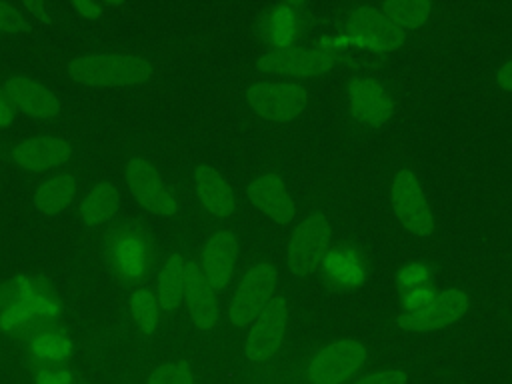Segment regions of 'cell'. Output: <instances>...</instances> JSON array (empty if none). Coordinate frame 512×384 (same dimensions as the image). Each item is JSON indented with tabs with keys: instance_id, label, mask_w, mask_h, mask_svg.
Here are the masks:
<instances>
[{
	"instance_id": "obj_1",
	"label": "cell",
	"mask_w": 512,
	"mask_h": 384,
	"mask_svg": "<svg viewBox=\"0 0 512 384\" xmlns=\"http://www.w3.org/2000/svg\"><path fill=\"white\" fill-rule=\"evenodd\" d=\"M68 72L74 80L92 86H134L150 78L152 64L134 52L98 50L74 56Z\"/></svg>"
},
{
	"instance_id": "obj_2",
	"label": "cell",
	"mask_w": 512,
	"mask_h": 384,
	"mask_svg": "<svg viewBox=\"0 0 512 384\" xmlns=\"http://www.w3.org/2000/svg\"><path fill=\"white\" fill-rule=\"evenodd\" d=\"M338 58L334 42H316L312 46H286L266 52L258 60V68L268 74L312 78L328 72Z\"/></svg>"
},
{
	"instance_id": "obj_3",
	"label": "cell",
	"mask_w": 512,
	"mask_h": 384,
	"mask_svg": "<svg viewBox=\"0 0 512 384\" xmlns=\"http://www.w3.org/2000/svg\"><path fill=\"white\" fill-rule=\"evenodd\" d=\"M368 360V350L358 340H336L316 350L306 362L304 376L310 384H342Z\"/></svg>"
},
{
	"instance_id": "obj_4",
	"label": "cell",
	"mask_w": 512,
	"mask_h": 384,
	"mask_svg": "<svg viewBox=\"0 0 512 384\" xmlns=\"http://www.w3.org/2000/svg\"><path fill=\"white\" fill-rule=\"evenodd\" d=\"M330 244V222L324 214L314 212L302 218L290 234L286 246V264L294 276L314 272L326 258Z\"/></svg>"
},
{
	"instance_id": "obj_5",
	"label": "cell",
	"mask_w": 512,
	"mask_h": 384,
	"mask_svg": "<svg viewBox=\"0 0 512 384\" xmlns=\"http://www.w3.org/2000/svg\"><path fill=\"white\" fill-rule=\"evenodd\" d=\"M276 268L270 262L252 264L236 284L228 302V320L236 326L250 324L270 302L276 288Z\"/></svg>"
},
{
	"instance_id": "obj_6",
	"label": "cell",
	"mask_w": 512,
	"mask_h": 384,
	"mask_svg": "<svg viewBox=\"0 0 512 384\" xmlns=\"http://www.w3.org/2000/svg\"><path fill=\"white\" fill-rule=\"evenodd\" d=\"M288 328V302L284 296H272L260 314L250 322L244 354L252 364L270 360L282 346Z\"/></svg>"
},
{
	"instance_id": "obj_7",
	"label": "cell",
	"mask_w": 512,
	"mask_h": 384,
	"mask_svg": "<svg viewBox=\"0 0 512 384\" xmlns=\"http://www.w3.org/2000/svg\"><path fill=\"white\" fill-rule=\"evenodd\" d=\"M390 202L398 220L416 236H428L434 228V214L424 188L414 172L398 170L390 182Z\"/></svg>"
},
{
	"instance_id": "obj_8",
	"label": "cell",
	"mask_w": 512,
	"mask_h": 384,
	"mask_svg": "<svg viewBox=\"0 0 512 384\" xmlns=\"http://www.w3.org/2000/svg\"><path fill=\"white\" fill-rule=\"evenodd\" d=\"M126 180L134 196L152 212L172 216L180 210L176 192L164 180L160 170L144 156H132L126 162Z\"/></svg>"
},
{
	"instance_id": "obj_9",
	"label": "cell",
	"mask_w": 512,
	"mask_h": 384,
	"mask_svg": "<svg viewBox=\"0 0 512 384\" xmlns=\"http://www.w3.org/2000/svg\"><path fill=\"white\" fill-rule=\"evenodd\" d=\"M250 108L268 120H292L308 104V92L296 82H258L246 90Z\"/></svg>"
},
{
	"instance_id": "obj_10",
	"label": "cell",
	"mask_w": 512,
	"mask_h": 384,
	"mask_svg": "<svg viewBox=\"0 0 512 384\" xmlns=\"http://www.w3.org/2000/svg\"><path fill=\"white\" fill-rule=\"evenodd\" d=\"M470 306V298L460 288H448L434 294L424 306L416 310H406L400 314L398 324L408 332H428L444 328L460 320Z\"/></svg>"
},
{
	"instance_id": "obj_11",
	"label": "cell",
	"mask_w": 512,
	"mask_h": 384,
	"mask_svg": "<svg viewBox=\"0 0 512 384\" xmlns=\"http://www.w3.org/2000/svg\"><path fill=\"white\" fill-rule=\"evenodd\" d=\"M348 106L352 116L366 126H382L394 114L390 92L374 76H354L348 82Z\"/></svg>"
},
{
	"instance_id": "obj_12",
	"label": "cell",
	"mask_w": 512,
	"mask_h": 384,
	"mask_svg": "<svg viewBox=\"0 0 512 384\" xmlns=\"http://www.w3.org/2000/svg\"><path fill=\"white\" fill-rule=\"evenodd\" d=\"M2 92L14 108L32 118H52L60 110V100L54 90L26 74L8 76L2 82Z\"/></svg>"
},
{
	"instance_id": "obj_13",
	"label": "cell",
	"mask_w": 512,
	"mask_h": 384,
	"mask_svg": "<svg viewBox=\"0 0 512 384\" xmlns=\"http://www.w3.org/2000/svg\"><path fill=\"white\" fill-rule=\"evenodd\" d=\"M346 30L378 50H396L406 38V32L396 26L378 6L354 8L346 18Z\"/></svg>"
},
{
	"instance_id": "obj_14",
	"label": "cell",
	"mask_w": 512,
	"mask_h": 384,
	"mask_svg": "<svg viewBox=\"0 0 512 384\" xmlns=\"http://www.w3.org/2000/svg\"><path fill=\"white\" fill-rule=\"evenodd\" d=\"M72 154V144L56 134H38L18 140L10 156L26 170H48L64 164Z\"/></svg>"
},
{
	"instance_id": "obj_15",
	"label": "cell",
	"mask_w": 512,
	"mask_h": 384,
	"mask_svg": "<svg viewBox=\"0 0 512 384\" xmlns=\"http://www.w3.org/2000/svg\"><path fill=\"white\" fill-rule=\"evenodd\" d=\"M238 258V238L232 230H216L212 232L200 254V270L214 290L224 288L236 268Z\"/></svg>"
},
{
	"instance_id": "obj_16",
	"label": "cell",
	"mask_w": 512,
	"mask_h": 384,
	"mask_svg": "<svg viewBox=\"0 0 512 384\" xmlns=\"http://www.w3.org/2000/svg\"><path fill=\"white\" fill-rule=\"evenodd\" d=\"M248 196L254 206L274 222L286 224L294 218V198L286 182L274 172H262L248 184Z\"/></svg>"
},
{
	"instance_id": "obj_17",
	"label": "cell",
	"mask_w": 512,
	"mask_h": 384,
	"mask_svg": "<svg viewBox=\"0 0 512 384\" xmlns=\"http://www.w3.org/2000/svg\"><path fill=\"white\" fill-rule=\"evenodd\" d=\"M184 298L188 304L190 318L198 330H212L220 320V306L216 298V290L202 274L200 266L190 262L188 266V278L184 288Z\"/></svg>"
},
{
	"instance_id": "obj_18",
	"label": "cell",
	"mask_w": 512,
	"mask_h": 384,
	"mask_svg": "<svg viewBox=\"0 0 512 384\" xmlns=\"http://www.w3.org/2000/svg\"><path fill=\"white\" fill-rule=\"evenodd\" d=\"M8 302L24 304L34 314V318L56 316L60 312V302L50 292V288L38 278L26 274L12 278L0 288V306Z\"/></svg>"
},
{
	"instance_id": "obj_19",
	"label": "cell",
	"mask_w": 512,
	"mask_h": 384,
	"mask_svg": "<svg viewBox=\"0 0 512 384\" xmlns=\"http://www.w3.org/2000/svg\"><path fill=\"white\" fill-rule=\"evenodd\" d=\"M194 190L204 206L206 212H210L216 218H226L234 214L236 210V196L230 186V182L212 166L200 164L194 168L192 174Z\"/></svg>"
},
{
	"instance_id": "obj_20",
	"label": "cell",
	"mask_w": 512,
	"mask_h": 384,
	"mask_svg": "<svg viewBox=\"0 0 512 384\" xmlns=\"http://www.w3.org/2000/svg\"><path fill=\"white\" fill-rule=\"evenodd\" d=\"M188 266L190 262L180 252L170 254L162 262L156 278V300L162 310L172 312L182 302L186 278H188Z\"/></svg>"
},
{
	"instance_id": "obj_21",
	"label": "cell",
	"mask_w": 512,
	"mask_h": 384,
	"mask_svg": "<svg viewBox=\"0 0 512 384\" xmlns=\"http://www.w3.org/2000/svg\"><path fill=\"white\" fill-rule=\"evenodd\" d=\"M118 204H120L118 186L110 180H100L84 192L78 208V218L86 226H98L108 218H112Z\"/></svg>"
},
{
	"instance_id": "obj_22",
	"label": "cell",
	"mask_w": 512,
	"mask_h": 384,
	"mask_svg": "<svg viewBox=\"0 0 512 384\" xmlns=\"http://www.w3.org/2000/svg\"><path fill=\"white\" fill-rule=\"evenodd\" d=\"M76 188V178L70 172H56L36 186L32 202L42 214H58L72 204Z\"/></svg>"
},
{
	"instance_id": "obj_23",
	"label": "cell",
	"mask_w": 512,
	"mask_h": 384,
	"mask_svg": "<svg viewBox=\"0 0 512 384\" xmlns=\"http://www.w3.org/2000/svg\"><path fill=\"white\" fill-rule=\"evenodd\" d=\"M112 258L116 268L128 278H140L148 264L146 244L134 232H122L112 244Z\"/></svg>"
},
{
	"instance_id": "obj_24",
	"label": "cell",
	"mask_w": 512,
	"mask_h": 384,
	"mask_svg": "<svg viewBox=\"0 0 512 384\" xmlns=\"http://www.w3.org/2000/svg\"><path fill=\"white\" fill-rule=\"evenodd\" d=\"M30 354L36 360L42 362H58L70 356L72 352V340L66 332L56 330V328H48V330H40L36 332L30 342H28Z\"/></svg>"
},
{
	"instance_id": "obj_25",
	"label": "cell",
	"mask_w": 512,
	"mask_h": 384,
	"mask_svg": "<svg viewBox=\"0 0 512 384\" xmlns=\"http://www.w3.org/2000/svg\"><path fill=\"white\" fill-rule=\"evenodd\" d=\"M378 8L402 30L424 24L432 14V4L426 0H390Z\"/></svg>"
},
{
	"instance_id": "obj_26",
	"label": "cell",
	"mask_w": 512,
	"mask_h": 384,
	"mask_svg": "<svg viewBox=\"0 0 512 384\" xmlns=\"http://www.w3.org/2000/svg\"><path fill=\"white\" fill-rule=\"evenodd\" d=\"M130 310L142 334H152L156 330L160 310L156 294H152L148 288H136L130 296Z\"/></svg>"
},
{
	"instance_id": "obj_27",
	"label": "cell",
	"mask_w": 512,
	"mask_h": 384,
	"mask_svg": "<svg viewBox=\"0 0 512 384\" xmlns=\"http://www.w3.org/2000/svg\"><path fill=\"white\" fill-rule=\"evenodd\" d=\"M146 384H196L194 370L184 360H170L160 366H156L148 378Z\"/></svg>"
},
{
	"instance_id": "obj_28",
	"label": "cell",
	"mask_w": 512,
	"mask_h": 384,
	"mask_svg": "<svg viewBox=\"0 0 512 384\" xmlns=\"http://www.w3.org/2000/svg\"><path fill=\"white\" fill-rule=\"evenodd\" d=\"M294 12L288 4H280L274 8L272 12V20H270V36L272 42L276 44V48H286L294 36Z\"/></svg>"
},
{
	"instance_id": "obj_29",
	"label": "cell",
	"mask_w": 512,
	"mask_h": 384,
	"mask_svg": "<svg viewBox=\"0 0 512 384\" xmlns=\"http://www.w3.org/2000/svg\"><path fill=\"white\" fill-rule=\"evenodd\" d=\"M26 26V14L20 6L0 0V30L2 32H18Z\"/></svg>"
},
{
	"instance_id": "obj_30",
	"label": "cell",
	"mask_w": 512,
	"mask_h": 384,
	"mask_svg": "<svg viewBox=\"0 0 512 384\" xmlns=\"http://www.w3.org/2000/svg\"><path fill=\"white\" fill-rule=\"evenodd\" d=\"M72 382H74V376L64 366L46 364L34 372V384H72Z\"/></svg>"
},
{
	"instance_id": "obj_31",
	"label": "cell",
	"mask_w": 512,
	"mask_h": 384,
	"mask_svg": "<svg viewBox=\"0 0 512 384\" xmlns=\"http://www.w3.org/2000/svg\"><path fill=\"white\" fill-rule=\"evenodd\" d=\"M408 376L400 368H382L356 380L354 384H406Z\"/></svg>"
},
{
	"instance_id": "obj_32",
	"label": "cell",
	"mask_w": 512,
	"mask_h": 384,
	"mask_svg": "<svg viewBox=\"0 0 512 384\" xmlns=\"http://www.w3.org/2000/svg\"><path fill=\"white\" fill-rule=\"evenodd\" d=\"M72 8L86 18H100L106 10V4L96 2V0H74Z\"/></svg>"
},
{
	"instance_id": "obj_33",
	"label": "cell",
	"mask_w": 512,
	"mask_h": 384,
	"mask_svg": "<svg viewBox=\"0 0 512 384\" xmlns=\"http://www.w3.org/2000/svg\"><path fill=\"white\" fill-rule=\"evenodd\" d=\"M20 10L24 12V14H30V16H34V18H38V20H50L52 18V8L48 6V4H44V2H38V0H26V2H22L20 4Z\"/></svg>"
},
{
	"instance_id": "obj_34",
	"label": "cell",
	"mask_w": 512,
	"mask_h": 384,
	"mask_svg": "<svg viewBox=\"0 0 512 384\" xmlns=\"http://www.w3.org/2000/svg\"><path fill=\"white\" fill-rule=\"evenodd\" d=\"M432 296H434V292H430V290L414 288L412 292H408V294H406V298H404V306H406L408 310H416V308L424 306Z\"/></svg>"
},
{
	"instance_id": "obj_35",
	"label": "cell",
	"mask_w": 512,
	"mask_h": 384,
	"mask_svg": "<svg viewBox=\"0 0 512 384\" xmlns=\"http://www.w3.org/2000/svg\"><path fill=\"white\" fill-rule=\"evenodd\" d=\"M426 274H428L426 268L414 264V266H408V268H404V270L400 272V282H404V284H414V282L424 280Z\"/></svg>"
},
{
	"instance_id": "obj_36",
	"label": "cell",
	"mask_w": 512,
	"mask_h": 384,
	"mask_svg": "<svg viewBox=\"0 0 512 384\" xmlns=\"http://www.w3.org/2000/svg\"><path fill=\"white\" fill-rule=\"evenodd\" d=\"M496 84L502 90H512V60L504 62L496 72Z\"/></svg>"
},
{
	"instance_id": "obj_37",
	"label": "cell",
	"mask_w": 512,
	"mask_h": 384,
	"mask_svg": "<svg viewBox=\"0 0 512 384\" xmlns=\"http://www.w3.org/2000/svg\"><path fill=\"white\" fill-rule=\"evenodd\" d=\"M14 118V106L10 104V100L4 96V92L0 90V126L10 124Z\"/></svg>"
}]
</instances>
